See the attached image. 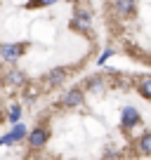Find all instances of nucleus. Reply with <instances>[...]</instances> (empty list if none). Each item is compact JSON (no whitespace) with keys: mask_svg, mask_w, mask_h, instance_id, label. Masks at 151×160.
<instances>
[{"mask_svg":"<svg viewBox=\"0 0 151 160\" xmlns=\"http://www.w3.org/2000/svg\"><path fill=\"white\" fill-rule=\"evenodd\" d=\"M71 26H73L78 33H90V31H92V17H90V12H87L85 7H78L76 14H73Z\"/></svg>","mask_w":151,"mask_h":160,"instance_id":"obj_1","label":"nucleus"},{"mask_svg":"<svg viewBox=\"0 0 151 160\" xmlns=\"http://www.w3.org/2000/svg\"><path fill=\"white\" fill-rule=\"evenodd\" d=\"M113 10H116L118 17H130L135 12V0H113Z\"/></svg>","mask_w":151,"mask_h":160,"instance_id":"obj_2","label":"nucleus"},{"mask_svg":"<svg viewBox=\"0 0 151 160\" xmlns=\"http://www.w3.org/2000/svg\"><path fill=\"white\" fill-rule=\"evenodd\" d=\"M111 54H113V47H106V50L104 52H102V57H99V59H97V64H104V61L106 59H109V57Z\"/></svg>","mask_w":151,"mask_h":160,"instance_id":"obj_3","label":"nucleus"},{"mask_svg":"<svg viewBox=\"0 0 151 160\" xmlns=\"http://www.w3.org/2000/svg\"><path fill=\"white\" fill-rule=\"evenodd\" d=\"M57 0H35L33 5H40V7H50V5H55Z\"/></svg>","mask_w":151,"mask_h":160,"instance_id":"obj_4","label":"nucleus"}]
</instances>
